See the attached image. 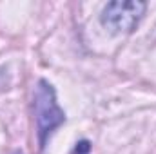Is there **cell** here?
<instances>
[{"label": "cell", "instance_id": "3957f363", "mask_svg": "<svg viewBox=\"0 0 156 154\" xmlns=\"http://www.w3.org/2000/svg\"><path fill=\"white\" fill-rule=\"evenodd\" d=\"M91 151V143L87 142V140H82V142H78L76 147H75V152L73 154H89Z\"/></svg>", "mask_w": 156, "mask_h": 154}, {"label": "cell", "instance_id": "277c9868", "mask_svg": "<svg viewBox=\"0 0 156 154\" xmlns=\"http://www.w3.org/2000/svg\"><path fill=\"white\" fill-rule=\"evenodd\" d=\"M11 154H24V152H22V151H13Z\"/></svg>", "mask_w": 156, "mask_h": 154}, {"label": "cell", "instance_id": "7a4b0ae2", "mask_svg": "<svg viewBox=\"0 0 156 154\" xmlns=\"http://www.w3.org/2000/svg\"><path fill=\"white\" fill-rule=\"evenodd\" d=\"M145 9L147 4L140 0H115L102 9L100 22L113 35H127L138 27Z\"/></svg>", "mask_w": 156, "mask_h": 154}, {"label": "cell", "instance_id": "6da1fadb", "mask_svg": "<svg viewBox=\"0 0 156 154\" xmlns=\"http://www.w3.org/2000/svg\"><path fill=\"white\" fill-rule=\"evenodd\" d=\"M33 114L40 151L45 149L49 136L66 121V113L56 102V91L47 80H38L33 93Z\"/></svg>", "mask_w": 156, "mask_h": 154}]
</instances>
